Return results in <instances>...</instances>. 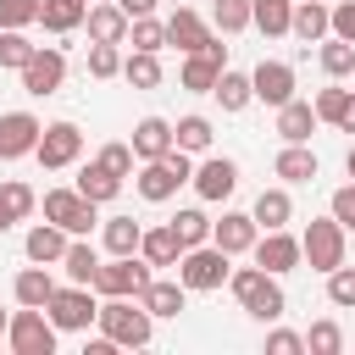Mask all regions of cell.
<instances>
[{"mask_svg":"<svg viewBox=\"0 0 355 355\" xmlns=\"http://www.w3.org/2000/svg\"><path fill=\"white\" fill-rule=\"evenodd\" d=\"M194 194L200 200H227L233 189H239V161H227V155H205L200 166H194Z\"/></svg>","mask_w":355,"mask_h":355,"instance_id":"15","label":"cell"},{"mask_svg":"<svg viewBox=\"0 0 355 355\" xmlns=\"http://www.w3.org/2000/svg\"><path fill=\"white\" fill-rule=\"evenodd\" d=\"M205 39H211V22H205L200 11L178 6V11L166 17V44H178V55H189V50H205Z\"/></svg>","mask_w":355,"mask_h":355,"instance_id":"19","label":"cell"},{"mask_svg":"<svg viewBox=\"0 0 355 355\" xmlns=\"http://www.w3.org/2000/svg\"><path fill=\"white\" fill-rule=\"evenodd\" d=\"M333 128H338V133H355V94H349V89H344V105H338Z\"/></svg>","mask_w":355,"mask_h":355,"instance_id":"51","label":"cell"},{"mask_svg":"<svg viewBox=\"0 0 355 355\" xmlns=\"http://www.w3.org/2000/svg\"><path fill=\"white\" fill-rule=\"evenodd\" d=\"M6 344L11 355H55V322L39 305H17L6 322Z\"/></svg>","mask_w":355,"mask_h":355,"instance_id":"6","label":"cell"},{"mask_svg":"<svg viewBox=\"0 0 355 355\" xmlns=\"http://www.w3.org/2000/svg\"><path fill=\"white\" fill-rule=\"evenodd\" d=\"M133 300H139V305H144V311L161 322V316H178V311L189 305V288H183L178 277H150V283H144Z\"/></svg>","mask_w":355,"mask_h":355,"instance_id":"18","label":"cell"},{"mask_svg":"<svg viewBox=\"0 0 355 355\" xmlns=\"http://www.w3.org/2000/svg\"><path fill=\"white\" fill-rule=\"evenodd\" d=\"M327 33L344 39V44H355V0H333L327 6Z\"/></svg>","mask_w":355,"mask_h":355,"instance_id":"44","label":"cell"},{"mask_svg":"<svg viewBox=\"0 0 355 355\" xmlns=\"http://www.w3.org/2000/svg\"><path fill=\"white\" fill-rule=\"evenodd\" d=\"M316 61H322V72L327 78H349L355 72V44H344V39H322V50H316Z\"/></svg>","mask_w":355,"mask_h":355,"instance_id":"38","label":"cell"},{"mask_svg":"<svg viewBox=\"0 0 355 355\" xmlns=\"http://www.w3.org/2000/svg\"><path fill=\"white\" fill-rule=\"evenodd\" d=\"M83 200H94V205H111L116 194H122V178L111 172V166H100V161H89L83 172H78V183H72Z\"/></svg>","mask_w":355,"mask_h":355,"instance_id":"25","label":"cell"},{"mask_svg":"<svg viewBox=\"0 0 355 355\" xmlns=\"http://www.w3.org/2000/svg\"><path fill=\"white\" fill-rule=\"evenodd\" d=\"M139 239H144V227L133 216H111L105 222V255H139Z\"/></svg>","mask_w":355,"mask_h":355,"instance_id":"37","label":"cell"},{"mask_svg":"<svg viewBox=\"0 0 355 355\" xmlns=\"http://www.w3.org/2000/svg\"><path fill=\"white\" fill-rule=\"evenodd\" d=\"M128 44L161 55V44H166V22H155V17H128Z\"/></svg>","mask_w":355,"mask_h":355,"instance_id":"41","label":"cell"},{"mask_svg":"<svg viewBox=\"0 0 355 355\" xmlns=\"http://www.w3.org/2000/svg\"><path fill=\"white\" fill-rule=\"evenodd\" d=\"M327 216L344 227V233H355V183H344V189H333V205H327Z\"/></svg>","mask_w":355,"mask_h":355,"instance_id":"47","label":"cell"},{"mask_svg":"<svg viewBox=\"0 0 355 355\" xmlns=\"http://www.w3.org/2000/svg\"><path fill=\"white\" fill-rule=\"evenodd\" d=\"M327 300H333L338 311H355V266H349V261L327 272Z\"/></svg>","mask_w":355,"mask_h":355,"instance_id":"43","label":"cell"},{"mask_svg":"<svg viewBox=\"0 0 355 355\" xmlns=\"http://www.w3.org/2000/svg\"><path fill=\"white\" fill-rule=\"evenodd\" d=\"M216 100H222V111H244L250 100H255V89H250V72H233V67H222V78H216V89H211Z\"/></svg>","mask_w":355,"mask_h":355,"instance_id":"34","label":"cell"},{"mask_svg":"<svg viewBox=\"0 0 355 355\" xmlns=\"http://www.w3.org/2000/svg\"><path fill=\"white\" fill-rule=\"evenodd\" d=\"M277 133H283V144H311V133H316V105H311V100L277 105Z\"/></svg>","mask_w":355,"mask_h":355,"instance_id":"22","label":"cell"},{"mask_svg":"<svg viewBox=\"0 0 355 355\" xmlns=\"http://www.w3.org/2000/svg\"><path fill=\"white\" fill-rule=\"evenodd\" d=\"M139 255H144L150 266H178L183 244H178V233H172V222H161V227H144V239H139Z\"/></svg>","mask_w":355,"mask_h":355,"instance_id":"28","label":"cell"},{"mask_svg":"<svg viewBox=\"0 0 355 355\" xmlns=\"http://www.w3.org/2000/svg\"><path fill=\"white\" fill-rule=\"evenodd\" d=\"M189 178H194V155L172 144L166 155H155V161H144V166H139L133 189H139V194H144L150 205H161V200H172V194H178V189H183Z\"/></svg>","mask_w":355,"mask_h":355,"instance_id":"3","label":"cell"},{"mask_svg":"<svg viewBox=\"0 0 355 355\" xmlns=\"http://www.w3.org/2000/svg\"><path fill=\"white\" fill-rule=\"evenodd\" d=\"M272 172H277L283 183H311V178H316V150H305V144H283L277 161H272Z\"/></svg>","mask_w":355,"mask_h":355,"instance_id":"30","label":"cell"},{"mask_svg":"<svg viewBox=\"0 0 355 355\" xmlns=\"http://www.w3.org/2000/svg\"><path fill=\"white\" fill-rule=\"evenodd\" d=\"M227 261H233L227 250H216V244H194V250L178 255V283H183L189 294H211V288L227 283V272H233Z\"/></svg>","mask_w":355,"mask_h":355,"instance_id":"4","label":"cell"},{"mask_svg":"<svg viewBox=\"0 0 355 355\" xmlns=\"http://www.w3.org/2000/svg\"><path fill=\"white\" fill-rule=\"evenodd\" d=\"M33 205H39V194L28 189V183H0V233H11L17 222H28L33 216Z\"/></svg>","mask_w":355,"mask_h":355,"instance_id":"27","label":"cell"},{"mask_svg":"<svg viewBox=\"0 0 355 355\" xmlns=\"http://www.w3.org/2000/svg\"><path fill=\"white\" fill-rule=\"evenodd\" d=\"M39 133H44V122H39L33 111H0V161H22V155H33Z\"/></svg>","mask_w":355,"mask_h":355,"instance_id":"13","label":"cell"},{"mask_svg":"<svg viewBox=\"0 0 355 355\" xmlns=\"http://www.w3.org/2000/svg\"><path fill=\"white\" fill-rule=\"evenodd\" d=\"M211 139H216L211 116H178V122H172V144H178V150H189V155H205V150H211Z\"/></svg>","mask_w":355,"mask_h":355,"instance_id":"33","label":"cell"},{"mask_svg":"<svg viewBox=\"0 0 355 355\" xmlns=\"http://www.w3.org/2000/svg\"><path fill=\"white\" fill-rule=\"evenodd\" d=\"M61 83H67V55H61L55 44H39V50L28 55V67H22V94L44 100V94H55Z\"/></svg>","mask_w":355,"mask_h":355,"instance_id":"10","label":"cell"},{"mask_svg":"<svg viewBox=\"0 0 355 355\" xmlns=\"http://www.w3.org/2000/svg\"><path fill=\"white\" fill-rule=\"evenodd\" d=\"M255 239H261V227H255L250 211H222V222H211V244L227 250V255H244Z\"/></svg>","mask_w":355,"mask_h":355,"instance_id":"17","label":"cell"},{"mask_svg":"<svg viewBox=\"0 0 355 355\" xmlns=\"http://www.w3.org/2000/svg\"><path fill=\"white\" fill-rule=\"evenodd\" d=\"M305 349H311V355H338V349H344V333H338V322H333V316L311 322V333H305Z\"/></svg>","mask_w":355,"mask_h":355,"instance_id":"42","label":"cell"},{"mask_svg":"<svg viewBox=\"0 0 355 355\" xmlns=\"http://www.w3.org/2000/svg\"><path fill=\"white\" fill-rule=\"evenodd\" d=\"M300 261H311V272H322V277L333 266H344V227L333 216H311L300 233Z\"/></svg>","mask_w":355,"mask_h":355,"instance_id":"7","label":"cell"},{"mask_svg":"<svg viewBox=\"0 0 355 355\" xmlns=\"http://www.w3.org/2000/svg\"><path fill=\"white\" fill-rule=\"evenodd\" d=\"M94 211H100V205H94V200H83L78 189H50V194H44V222L67 227L72 239H78V233H94V222H100Z\"/></svg>","mask_w":355,"mask_h":355,"instance_id":"9","label":"cell"},{"mask_svg":"<svg viewBox=\"0 0 355 355\" xmlns=\"http://www.w3.org/2000/svg\"><path fill=\"white\" fill-rule=\"evenodd\" d=\"M344 166H349V178H355V144H349V155H344Z\"/></svg>","mask_w":355,"mask_h":355,"instance_id":"54","label":"cell"},{"mask_svg":"<svg viewBox=\"0 0 355 355\" xmlns=\"http://www.w3.org/2000/svg\"><path fill=\"white\" fill-rule=\"evenodd\" d=\"M55 266L67 272V283H89V288H94V272H100V250L89 244V233H78V239H67V255H61Z\"/></svg>","mask_w":355,"mask_h":355,"instance_id":"21","label":"cell"},{"mask_svg":"<svg viewBox=\"0 0 355 355\" xmlns=\"http://www.w3.org/2000/svg\"><path fill=\"white\" fill-rule=\"evenodd\" d=\"M172 233H178V244H183V250L211 244V216H205L200 205H189V211H178V216H172Z\"/></svg>","mask_w":355,"mask_h":355,"instance_id":"36","label":"cell"},{"mask_svg":"<svg viewBox=\"0 0 355 355\" xmlns=\"http://www.w3.org/2000/svg\"><path fill=\"white\" fill-rule=\"evenodd\" d=\"M144 283H150V261L144 255H111L94 272V294H139Z\"/></svg>","mask_w":355,"mask_h":355,"instance_id":"11","label":"cell"},{"mask_svg":"<svg viewBox=\"0 0 355 355\" xmlns=\"http://www.w3.org/2000/svg\"><path fill=\"white\" fill-rule=\"evenodd\" d=\"M116 6H122L128 17H155V6H161V0H116Z\"/></svg>","mask_w":355,"mask_h":355,"instance_id":"52","label":"cell"},{"mask_svg":"<svg viewBox=\"0 0 355 355\" xmlns=\"http://www.w3.org/2000/svg\"><path fill=\"white\" fill-rule=\"evenodd\" d=\"M122 72V50L116 44H89V78H116Z\"/></svg>","mask_w":355,"mask_h":355,"instance_id":"45","label":"cell"},{"mask_svg":"<svg viewBox=\"0 0 355 355\" xmlns=\"http://www.w3.org/2000/svg\"><path fill=\"white\" fill-rule=\"evenodd\" d=\"M288 33H300L305 44H322V39H327V0H294Z\"/></svg>","mask_w":355,"mask_h":355,"instance_id":"29","label":"cell"},{"mask_svg":"<svg viewBox=\"0 0 355 355\" xmlns=\"http://www.w3.org/2000/svg\"><path fill=\"white\" fill-rule=\"evenodd\" d=\"M300 349H305V333H288V327L266 333V355H300Z\"/></svg>","mask_w":355,"mask_h":355,"instance_id":"49","label":"cell"},{"mask_svg":"<svg viewBox=\"0 0 355 355\" xmlns=\"http://www.w3.org/2000/svg\"><path fill=\"white\" fill-rule=\"evenodd\" d=\"M83 17H89V0H39V22H44L50 33L83 28Z\"/></svg>","mask_w":355,"mask_h":355,"instance_id":"31","label":"cell"},{"mask_svg":"<svg viewBox=\"0 0 355 355\" xmlns=\"http://www.w3.org/2000/svg\"><path fill=\"white\" fill-rule=\"evenodd\" d=\"M122 78H128L133 89H155V83H161V55H155V50H133V55H122Z\"/></svg>","mask_w":355,"mask_h":355,"instance_id":"35","label":"cell"},{"mask_svg":"<svg viewBox=\"0 0 355 355\" xmlns=\"http://www.w3.org/2000/svg\"><path fill=\"white\" fill-rule=\"evenodd\" d=\"M89 44H128V11L116 0H89Z\"/></svg>","mask_w":355,"mask_h":355,"instance_id":"16","label":"cell"},{"mask_svg":"<svg viewBox=\"0 0 355 355\" xmlns=\"http://www.w3.org/2000/svg\"><path fill=\"white\" fill-rule=\"evenodd\" d=\"M94 322H100V333H105L116 349H144V344L155 338V316H150L133 294H105V305L94 311Z\"/></svg>","mask_w":355,"mask_h":355,"instance_id":"1","label":"cell"},{"mask_svg":"<svg viewBox=\"0 0 355 355\" xmlns=\"http://www.w3.org/2000/svg\"><path fill=\"white\" fill-rule=\"evenodd\" d=\"M50 294H55V277H50V266H39V261H28V266L17 272V283H11V300H17V305H39V311H44Z\"/></svg>","mask_w":355,"mask_h":355,"instance_id":"24","label":"cell"},{"mask_svg":"<svg viewBox=\"0 0 355 355\" xmlns=\"http://www.w3.org/2000/svg\"><path fill=\"white\" fill-rule=\"evenodd\" d=\"M211 28H216L222 39L244 33V28H250V0H216V6H211Z\"/></svg>","mask_w":355,"mask_h":355,"instance_id":"39","label":"cell"},{"mask_svg":"<svg viewBox=\"0 0 355 355\" xmlns=\"http://www.w3.org/2000/svg\"><path fill=\"white\" fill-rule=\"evenodd\" d=\"M250 216H255L261 233H266V227H288V222H294V200H288V189H261L255 205H250Z\"/></svg>","mask_w":355,"mask_h":355,"instance_id":"26","label":"cell"},{"mask_svg":"<svg viewBox=\"0 0 355 355\" xmlns=\"http://www.w3.org/2000/svg\"><path fill=\"white\" fill-rule=\"evenodd\" d=\"M294 17V0H250V28H261L266 39H283Z\"/></svg>","mask_w":355,"mask_h":355,"instance_id":"32","label":"cell"},{"mask_svg":"<svg viewBox=\"0 0 355 355\" xmlns=\"http://www.w3.org/2000/svg\"><path fill=\"white\" fill-rule=\"evenodd\" d=\"M33 50H39V44H33V39L22 33V28H0V67H11V72H22Z\"/></svg>","mask_w":355,"mask_h":355,"instance_id":"40","label":"cell"},{"mask_svg":"<svg viewBox=\"0 0 355 355\" xmlns=\"http://www.w3.org/2000/svg\"><path fill=\"white\" fill-rule=\"evenodd\" d=\"M100 166H111L116 178H133V144H100V155H94Z\"/></svg>","mask_w":355,"mask_h":355,"instance_id":"48","label":"cell"},{"mask_svg":"<svg viewBox=\"0 0 355 355\" xmlns=\"http://www.w3.org/2000/svg\"><path fill=\"white\" fill-rule=\"evenodd\" d=\"M311 105H316V122H333V116H338V105H344V89H316V100H311Z\"/></svg>","mask_w":355,"mask_h":355,"instance_id":"50","label":"cell"},{"mask_svg":"<svg viewBox=\"0 0 355 355\" xmlns=\"http://www.w3.org/2000/svg\"><path fill=\"white\" fill-rule=\"evenodd\" d=\"M94 311H100V300H94L89 283H67V288L55 283V294L44 300V316L55 322V333H89Z\"/></svg>","mask_w":355,"mask_h":355,"instance_id":"5","label":"cell"},{"mask_svg":"<svg viewBox=\"0 0 355 355\" xmlns=\"http://www.w3.org/2000/svg\"><path fill=\"white\" fill-rule=\"evenodd\" d=\"M227 288H233V300H239L255 322H277V316L288 311L283 283H277L272 272H261V266H239V272H227Z\"/></svg>","mask_w":355,"mask_h":355,"instance_id":"2","label":"cell"},{"mask_svg":"<svg viewBox=\"0 0 355 355\" xmlns=\"http://www.w3.org/2000/svg\"><path fill=\"white\" fill-rule=\"evenodd\" d=\"M6 322H11V311H6V305H0V338H6Z\"/></svg>","mask_w":355,"mask_h":355,"instance_id":"53","label":"cell"},{"mask_svg":"<svg viewBox=\"0 0 355 355\" xmlns=\"http://www.w3.org/2000/svg\"><path fill=\"white\" fill-rule=\"evenodd\" d=\"M67 227H55V222H39V227H28V239H22V255L28 261H39V266H55L61 255H67Z\"/></svg>","mask_w":355,"mask_h":355,"instance_id":"20","label":"cell"},{"mask_svg":"<svg viewBox=\"0 0 355 355\" xmlns=\"http://www.w3.org/2000/svg\"><path fill=\"white\" fill-rule=\"evenodd\" d=\"M172 150V122L166 116H139L133 122V155L139 161H155V155H166Z\"/></svg>","mask_w":355,"mask_h":355,"instance_id":"23","label":"cell"},{"mask_svg":"<svg viewBox=\"0 0 355 355\" xmlns=\"http://www.w3.org/2000/svg\"><path fill=\"white\" fill-rule=\"evenodd\" d=\"M83 155V128L78 122H44V133H39V144H33V161L44 166V172H61V166H72Z\"/></svg>","mask_w":355,"mask_h":355,"instance_id":"8","label":"cell"},{"mask_svg":"<svg viewBox=\"0 0 355 355\" xmlns=\"http://www.w3.org/2000/svg\"><path fill=\"white\" fill-rule=\"evenodd\" d=\"M250 255H255V266H261V272L283 277V272H294V266H300V239H294L288 227H266V239H255V244H250Z\"/></svg>","mask_w":355,"mask_h":355,"instance_id":"12","label":"cell"},{"mask_svg":"<svg viewBox=\"0 0 355 355\" xmlns=\"http://www.w3.org/2000/svg\"><path fill=\"white\" fill-rule=\"evenodd\" d=\"M250 89H255V100H261V105H272V111H277V105H288V100H294V67H288V61H261V67L250 72Z\"/></svg>","mask_w":355,"mask_h":355,"instance_id":"14","label":"cell"},{"mask_svg":"<svg viewBox=\"0 0 355 355\" xmlns=\"http://www.w3.org/2000/svg\"><path fill=\"white\" fill-rule=\"evenodd\" d=\"M39 22V0H0V28H28Z\"/></svg>","mask_w":355,"mask_h":355,"instance_id":"46","label":"cell"}]
</instances>
